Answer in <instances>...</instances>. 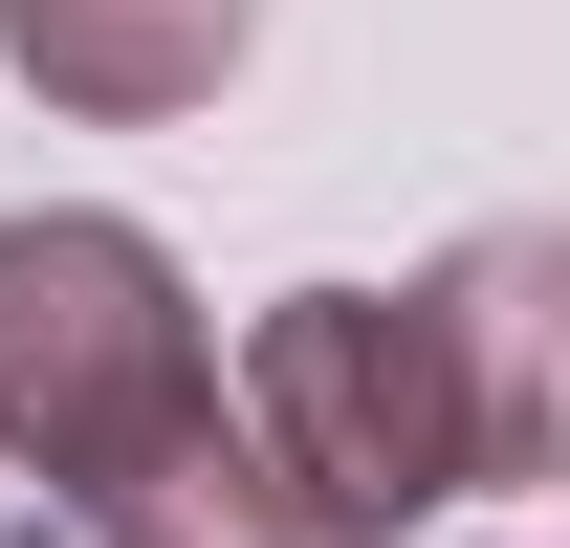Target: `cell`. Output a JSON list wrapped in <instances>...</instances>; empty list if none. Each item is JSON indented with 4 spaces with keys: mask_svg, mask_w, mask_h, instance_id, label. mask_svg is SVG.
I'll return each instance as SVG.
<instances>
[{
    "mask_svg": "<svg viewBox=\"0 0 570 548\" xmlns=\"http://www.w3.org/2000/svg\"><path fill=\"white\" fill-rule=\"evenodd\" d=\"M198 417H219V330H198V285H176L154 219H88V198L0 219V461L110 505Z\"/></svg>",
    "mask_w": 570,
    "mask_h": 548,
    "instance_id": "cell-1",
    "label": "cell"
},
{
    "mask_svg": "<svg viewBox=\"0 0 570 548\" xmlns=\"http://www.w3.org/2000/svg\"><path fill=\"white\" fill-rule=\"evenodd\" d=\"M242 439H264L352 548H395L417 505L483 482V439H461V351H439L417 285H285L264 330H242Z\"/></svg>",
    "mask_w": 570,
    "mask_h": 548,
    "instance_id": "cell-2",
    "label": "cell"
},
{
    "mask_svg": "<svg viewBox=\"0 0 570 548\" xmlns=\"http://www.w3.org/2000/svg\"><path fill=\"white\" fill-rule=\"evenodd\" d=\"M417 307H439V351H461L483 482H570V219H483Z\"/></svg>",
    "mask_w": 570,
    "mask_h": 548,
    "instance_id": "cell-3",
    "label": "cell"
},
{
    "mask_svg": "<svg viewBox=\"0 0 570 548\" xmlns=\"http://www.w3.org/2000/svg\"><path fill=\"white\" fill-rule=\"evenodd\" d=\"M0 45H22L45 110L154 133V110H219V67L264 45V0H0Z\"/></svg>",
    "mask_w": 570,
    "mask_h": 548,
    "instance_id": "cell-4",
    "label": "cell"
},
{
    "mask_svg": "<svg viewBox=\"0 0 570 548\" xmlns=\"http://www.w3.org/2000/svg\"><path fill=\"white\" fill-rule=\"evenodd\" d=\"M88 548H352V527H330L242 417H198V439H154V461L88 505Z\"/></svg>",
    "mask_w": 570,
    "mask_h": 548,
    "instance_id": "cell-5",
    "label": "cell"
}]
</instances>
